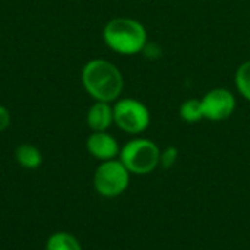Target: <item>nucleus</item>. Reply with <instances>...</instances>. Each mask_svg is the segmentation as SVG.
Returning a JSON list of instances; mask_svg holds the SVG:
<instances>
[{"instance_id": "nucleus-1", "label": "nucleus", "mask_w": 250, "mask_h": 250, "mask_svg": "<svg viewBox=\"0 0 250 250\" xmlns=\"http://www.w3.org/2000/svg\"><path fill=\"white\" fill-rule=\"evenodd\" d=\"M81 81L91 98L110 104L120 98L125 88V79L119 67L104 59L86 62L81 72Z\"/></svg>"}, {"instance_id": "nucleus-2", "label": "nucleus", "mask_w": 250, "mask_h": 250, "mask_svg": "<svg viewBox=\"0 0 250 250\" xmlns=\"http://www.w3.org/2000/svg\"><path fill=\"white\" fill-rule=\"evenodd\" d=\"M103 40L111 51L123 56H133L145 50L148 32L136 19L114 18L105 23Z\"/></svg>"}, {"instance_id": "nucleus-3", "label": "nucleus", "mask_w": 250, "mask_h": 250, "mask_svg": "<svg viewBox=\"0 0 250 250\" xmlns=\"http://www.w3.org/2000/svg\"><path fill=\"white\" fill-rule=\"evenodd\" d=\"M160 154L161 149L154 141L146 138H135L120 148L119 160L130 174L145 176L160 167Z\"/></svg>"}, {"instance_id": "nucleus-4", "label": "nucleus", "mask_w": 250, "mask_h": 250, "mask_svg": "<svg viewBox=\"0 0 250 250\" xmlns=\"http://www.w3.org/2000/svg\"><path fill=\"white\" fill-rule=\"evenodd\" d=\"M130 176L132 174L119 158L103 161L95 168L92 185L100 196L111 199L126 192L130 183Z\"/></svg>"}, {"instance_id": "nucleus-5", "label": "nucleus", "mask_w": 250, "mask_h": 250, "mask_svg": "<svg viewBox=\"0 0 250 250\" xmlns=\"http://www.w3.org/2000/svg\"><path fill=\"white\" fill-rule=\"evenodd\" d=\"M114 125L125 133L139 135L149 127L151 113L148 107L136 98H119L113 105Z\"/></svg>"}, {"instance_id": "nucleus-6", "label": "nucleus", "mask_w": 250, "mask_h": 250, "mask_svg": "<svg viewBox=\"0 0 250 250\" xmlns=\"http://www.w3.org/2000/svg\"><path fill=\"white\" fill-rule=\"evenodd\" d=\"M204 119L211 122H223L233 116L236 111V97L226 88H214L208 91L202 98Z\"/></svg>"}, {"instance_id": "nucleus-7", "label": "nucleus", "mask_w": 250, "mask_h": 250, "mask_svg": "<svg viewBox=\"0 0 250 250\" xmlns=\"http://www.w3.org/2000/svg\"><path fill=\"white\" fill-rule=\"evenodd\" d=\"M86 151L98 161H110L119 158L120 145L108 132H92L86 139Z\"/></svg>"}, {"instance_id": "nucleus-8", "label": "nucleus", "mask_w": 250, "mask_h": 250, "mask_svg": "<svg viewBox=\"0 0 250 250\" xmlns=\"http://www.w3.org/2000/svg\"><path fill=\"white\" fill-rule=\"evenodd\" d=\"M114 123L113 105L110 103L95 101L86 113V125L92 132H107Z\"/></svg>"}, {"instance_id": "nucleus-9", "label": "nucleus", "mask_w": 250, "mask_h": 250, "mask_svg": "<svg viewBox=\"0 0 250 250\" xmlns=\"http://www.w3.org/2000/svg\"><path fill=\"white\" fill-rule=\"evenodd\" d=\"M15 160L21 167L26 170H35L41 166L42 155L37 146L31 144H22L15 149Z\"/></svg>"}, {"instance_id": "nucleus-10", "label": "nucleus", "mask_w": 250, "mask_h": 250, "mask_svg": "<svg viewBox=\"0 0 250 250\" xmlns=\"http://www.w3.org/2000/svg\"><path fill=\"white\" fill-rule=\"evenodd\" d=\"M45 250H82L79 240L66 231H57L51 234L45 243Z\"/></svg>"}, {"instance_id": "nucleus-11", "label": "nucleus", "mask_w": 250, "mask_h": 250, "mask_svg": "<svg viewBox=\"0 0 250 250\" xmlns=\"http://www.w3.org/2000/svg\"><path fill=\"white\" fill-rule=\"evenodd\" d=\"M180 119L186 123H198L204 119V111H202V104L201 98H190L186 100L179 110Z\"/></svg>"}, {"instance_id": "nucleus-12", "label": "nucleus", "mask_w": 250, "mask_h": 250, "mask_svg": "<svg viewBox=\"0 0 250 250\" xmlns=\"http://www.w3.org/2000/svg\"><path fill=\"white\" fill-rule=\"evenodd\" d=\"M234 82L239 94L250 103V60L243 62L234 75Z\"/></svg>"}, {"instance_id": "nucleus-13", "label": "nucleus", "mask_w": 250, "mask_h": 250, "mask_svg": "<svg viewBox=\"0 0 250 250\" xmlns=\"http://www.w3.org/2000/svg\"><path fill=\"white\" fill-rule=\"evenodd\" d=\"M179 160V149L176 146H167L160 154V167L168 170L171 168Z\"/></svg>"}, {"instance_id": "nucleus-14", "label": "nucleus", "mask_w": 250, "mask_h": 250, "mask_svg": "<svg viewBox=\"0 0 250 250\" xmlns=\"http://www.w3.org/2000/svg\"><path fill=\"white\" fill-rule=\"evenodd\" d=\"M12 123V117H10V113L9 110L0 104V132H4Z\"/></svg>"}]
</instances>
